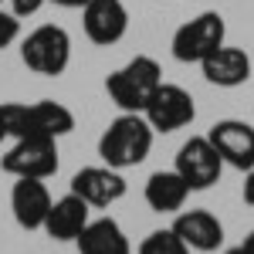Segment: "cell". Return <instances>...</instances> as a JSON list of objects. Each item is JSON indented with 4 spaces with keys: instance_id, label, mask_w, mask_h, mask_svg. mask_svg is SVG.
<instances>
[{
    "instance_id": "3",
    "label": "cell",
    "mask_w": 254,
    "mask_h": 254,
    "mask_svg": "<svg viewBox=\"0 0 254 254\" xmlns=\"http://www.w3.org/2000/svg\"><path fill=\"white\" fill-rule=\"evenodd\" d=\"M20 61L44 78H58L71 64V38L61 24H41L20 41Z\"/></svg>"
},
{
    "instance_id": "9",
    "label": "cell",
    "mask_w": 254,
    "mask_h": 254,
    "mask_svg": "<svg viewBox=\"0 0 254 254\" xmlns=\"http://www.w3.org/2000/svg\"><path fill=\"white\" fill-rule=\"evenodd\" d=\"M207 139L217 149V156L224 159V166H234L241 173L254 170V126L241 119H220L210 126Z\"/></svg>"
},
{
    "instance_id": "16",
    "label": "cell",
    "mask_w": 254,
    "mask_h": 254,
    "mask_svg": "<svg viewBox=\"0 0 254 254\" xmlns=\"http://www.w3.org/2000/svg\"><path fill=\"white\" fill-rule=\"evenodd\" d=\"M81 254H132V244L126 231L119 227V220L112 217H98V220H88L85 231L75 237Z\"/></svg>"
},
{
    "instance_id": "22",
    "label": "cell",
    "mask_w": 254,
    "mask_h": 254,
    "mask_svg": "<svg viewBox=\"0 0 254 254\" xmlns=\"http://www.w3.org/2000/svg\"><path fill=\"white\" fill-rule=\"evenodd\" d=\"M241 193H244V203H248V207H254V170H248V176H244V187H241Z\"/></svg>"
},
{
    "instance_id": "6",
    "label": "cell",
    "mask_w": 254,
    "mask_h": 254,
    "mask_svg": "<svg viewBox=\"0 0 254 254\" xmlns=\"http://www.w3.org/2000/svg\"><path fill=\"white\" fill-rule=\"evenodd\" d=\"M75 129V112L55 102V98H41V102H17L14 112V136H48V139H61Z\"/></svg>"
},
{
    "instance_id": "2",
    "label": "cell",
    "mask_w": 254,
    "mask_h": 254,
    "mask_svg": "<svg viewBox=\"0 0 254 254\" xmlns=\"http://www.w3.org/2000/svg\"><path fill=\"white\" fill-rule=\"evenodd\" d=\"M159 85H163L159 61L149 55H136L105 78V92L122 112H142Z\"/></svg>"
},
{
    "instance_id": "1",
    "label": "cell",
    "mask_w": 254,
    "mask_h": 254,
    "mask_svg": "<svg viewBox=\"0 0 254 254\" xmlns=\"http://www.w3.org/2000/svg\"><path fill=\"white\" fill-rule=\"evenodd\" d=\"M153 136L156 132L142 112H122L98 136V156L112 170H132L139 163H146L149 149H153Z\"/></svg>"
},
{
    "instance_id": "12",
    "label": "cell",
    "mask_w": 254,
    "mask_h": 254,
    "mask_svg": "<svg viewBox=\"0 0 254 254\" xmlns=\"http://www.w3.org/2000/svg\"><path fill=\"white\" fill-rule=\"evenodd\" d=\"M51 210V190L44 180H31V176H20L10 190V214L17 220V227L24 231H41L44 227V217Z\"/></svg>"
},
{
    "instance_id": "10",
    "label": "cell",
    "mask_w": 254,
    "mask_h": 254,
    "mask_svg": "<svg viewBox=\"0 0 254 254\" xmlns=\"http://www.w3.org/2000/svg\"><path fill=\"white\" fill-rule=\"evenodd\" d=\"M81 27L85 38L98 48H112L129 31V10L122 0H88L81 7Z\"/></svg>"
},
{
    "instance_id": "5",
    "label": "cell",
    "mask_w": 254,
    "mask_h": 254,
    "mask_svg": "<svg viewBox=\"0 0 254 254\" xmlns=\"http://www.w3.org/2000/svg\"><path fill=\"white\" fill-rule=\"evenodd\" d=\"M58 139L48 136H20L10 142V149L0 156V170L7 176H31V180H48L58 173Z\"/></svg>"
},
{
    "instance_id": "8",
    "label": "cell",
    "mask_w": 254,
    "mask_h": 254,
    "mask_svg": "<svg viewBox=\"0 0 254 254\" xmlns=\"http://www.w3.org/2000/svg\"><path fill=\"white\" fill-rule=\"evenodd\" d=\"M176 173L187 180L190 193L196 190H210L220 173H224V159L217 156V149L210 146L207 136H190L180 149H176Z\"/></svg>"
},
{
    "instance_id": "20",
    "label": "cell",
    "mask_w": 254,
    "mask_h": 254,
    "mask_svg": "<svg viewBox=\"0 0 254 254\" xmlns=\"http://www.w3.org/2000/svg\"><path fill=\"white\" fill-rule=\"evenodd\" d=\"M14 112H17V102H0V142L14 136Z\"/></svg>"
},
{
    "instance_id": "17",
    "label": "cell",
    "mask_w": 254,
    "mask_h": 254,
    "mask_svg": "<svg viewBox=\"0 0 254 254\" xmlns=\"http://www.w3.org/2000/svg\"><path fill=\"white\" fill-rule=\"evenodd\" d=\"M142 196H146L149 210H156V214H176V210H183V203L190 196V187H187V180L176 170H156L146 180Z\"/></svg>"
},
{
    "instance_id": "25",
    "label": "cell",
    "mask_w": 254,
    "mask_h": 254,
    "mask_svg": "<svg viewBox=\"0 0 254 254\" xmlns=\"http://www.w3.org/2000/svg\"><path fill=\"white\" fill-rule=\"evenodd\" d=\"M244 248H248V251L254 254V231H251V234H248V237H244Z\"/></svg>"
},
{
    "instance_id": "21",
    "label": "cell",
    "mask_w": 254,
    "mask_h": 254,
    "mask_svg": "<svg viewBox=\"0 0 254 254\" xmlns=\"http://www.w3.org/2000/svg\"><path fill=\"white\" fill-rule=\"evenodd\" d=\"M7 3H10V10H14L17 17H31V14H38L48 0H7Z\"/></svg>"
},
{
    "instance_id": "7",
    "label": "cell",
    "mask_w": 254,
    "mask_h": 254,
    "mask_svg": "<svg viewBox=\"0 0 254 254\" xmlns=\"http://www.w3.org/2000/svg\"><path fill=\"white\" fill-rule=\"evenodd\" d=\"M142 116L153 126V132H176V129L190 126L196 119V105H193V95L183 85L163 81L156 92H153V98L146 102Z\"/></svg>"
},
{
    "instance_id": "14",
    "label": "cell",
    "mask_w": 254,
    "mask_h": 254,
    "mask_svg": "<svg viewBox=\"0 0 254 254\" xmlns=\"http://www.w3.org/2000/svg\"><path fill=\"white\" fill-rule=\"evenodd\" d=\"M92 220V207L81 200L78 193H68L58 196V200H51V210L44 217V234L51 237V241H75V237L85 231V224Z\"/></svg>"
},
{
    "instance_id": "19",
    "label": "cell",
    "mask_w": 254,
    "mask_h": 254,
    "mask_svg": "<svg viewBox=\"0 0 254 254\" xmlns=\"http://www.w3.org/2000/svg\"><path fill=\"white\" fill-rule=\"evenodd\" d=\"M17 38H20V17L14 10H3V7H0V51L10 48Z\"/></svg>"
},
{
    "instance_id": "23",
    "label": "cell",
    "mask_w": 254,
    "mask_h": 254,
    "mask_svg": "<svg viewBox=\"0 0 254 254\" xmlns=\"http://www.w3.org/2000/svg\"><path fill=\"white\" fill-rule=\"evenodd\" d=\"M48 3H55V7H64V10H81L88 0H48Z\"/></svg>"
},
{
    "instance_id": "11",
    "label": "cell",
    "mask_w": 254,
    "mask_h": 254,
    "mask_svg": "<svg viewBox=\"0 0 254 254\" xmlns=\"http://www.w3.org/2000/svg\"><path fill=\"white\" fill-rule=\"evenodd\" d=\"M68 190L78 193L88 207L105 210V207H112V203H119L126 196L129 183H126L122 170H112V166L102 163V166H85V170H78V173L71 176Z\"/></svg>"
},
{
    "instance_id": "24",
    "label": "cell",
    "mask_w": 254,
    "mask_h": 254,
    "mask_svg": "<svg viewBox=\"0 0 254 254\" xmlns=\"http://www.w3.org/2000/svg\"><path fill=\"white\" fill-rule=\"evenodd\" d=\"M224 254H251V251H248L244 244H237V248H227V251H224Z\"/></svg>"
},
{
    "instance_id": "18",
    "label": "cell",
    "mask_w": 254,
    "mask_h": 254,
    "mask_svg": "<svg viewBox=\"0 0 254 254\" xmlns=\"http://www.w3.org/2000/svg\"><path fill=\"white\" fill-rule=\"evenodd\" d=\"M136 254H193V251L180 241V234L173 227H163V231H153V234L142 237Z\"/></svg>"
},
{
    "instance_id": "13",
    "label": "cell",
    "mask_w": 254,
    "mask_h": 254,
    "mask_svg": "<svg viewBox=\"0 0 254 254\" xmlns=\"http://www.w3.org/2000/svg\"><path fill=\"white\" fill-rule=\"evenodd\" d=\"M173 231L180 234V241L190 251H200V254H210L224 244V224L210 210H203V207H196V210H176Z\"/></svg>"
},
{
    "instance_id": "4",
    "label": "cell",
    "mask_w": 254,
    "mask_h": 254,
    "mask_svg": "<svg viewBox=\"0 0 254 254\" xmlns=\"http://www.w3.org/2000/svg\"><path fill=\"white\" fill-rule=\"evenodd\" d=\"M227 38V24L217 10H203L196 14L193 20L180 24L173 31V41H170V51L180 64H200L207 55H214L217 48Z\"/></svg>"
},
{
    "instance_id": "15",
    "label": "cell",
    "mask_w": 254,
    "mask_h": 254,
    "mask_svg": "<svg viewBox=\"0 0 254 254\" xmlns=\"http://www.w3.org/2000/svg\"><path fill=\"white\" fill-rule=\"evenodd\" d=\"M200 71L203 78L217 85V88H237L251 78V55L244 48H231V44H220L214 55L200 61Z\"/></svg>"
}]
</instances>
